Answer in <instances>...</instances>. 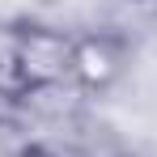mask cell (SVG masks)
Wrapping results in <instances>:
<instances>
[{
	"instance_id": "obj_4",
	"label": "cell",
	"mask_w": 157,
	"mask_h": 157,
	"mask_svg": "<svg viewBox=\"0 0 157 157\" xmlns=\"http://www.w3.org/2000/svg\"><path fill=\"white\" fill-rule=\"evenodd\" d=\"M38 157H51V153H38Z\"/></svg>"
},
{
	"instance_id": "obj_3",
	"label": "cell",
	"mask_w": 157,
	"mask_h": 157,
	"mask_svg": "<svg viewBox=\"0 0 157 157\" xmlns=\"http://www.w3.org/2000/svg\"><path fill=\"white\" fill-rule=\"evenodd\" d=\"M38 140L34 132L17 119V115H0V157H38Z\"/></svg>"
},
{
	"instance_id": "obj_1",
	"label": "cell",
	"mask_w": 157,
	"mask_h": 157,
	"mask_svg": "<svg viewBox=\"0 0 157 157\" xmlns=\"http://www.w3.org/2000/svg\"><path fill=\"white\" fill-rule=\"evenodd\" d=\"M13 77L21 89H43V85H68L77 72V38L64 30L26 26L13 30Z\"/></svg>"
},
{
	"instance_id": "obj_2",
	"label": "cell",
	"mask_w": 157,
	"mask_h": 157,
	"mask_svg": "<svg viewBox=\"0 0 157 157\" xmlns=\"http://www.w3.org/2000/svg\"><path fill=\"white\" fill-rule=\"evenodd\" d=\"M119 72H123V47L115 38H106V34L77 38V72H72V81L81 89H106Z\"/></svg>"
}]
</instances>
